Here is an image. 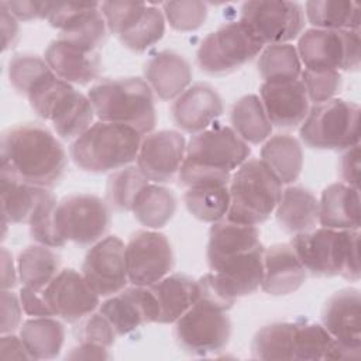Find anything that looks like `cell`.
<instances>
[{"label": "cell", "instance_id": "6da1fadb", "mask_svg": "<svg viewBox=\"0 0 361 361\" xmlns=\"http://www.w3.org/2000/svg\"><path fill=\"white\" fill-rule=\"evenodd\" d=\"M0 176L39 188H52L63 176L66 152L45 127L20 124L1 135Z\"/></svg>", "mask_w": 361, "mask_h": 361}, {"label": "cell", "instance_id": "7a4b0ae2", "mask_svg": "<svg viewBox=\"0 0 361 361\" xmlns=\"http://www.w3.org/2000/svg\"><path fill=\"white\" fill-rule=\"evenodd\" d=\"M251 148L230 127L206 128L186 145L179 169L180 182L190 188L209 183L228 185L234 169L250 157Z\"/></svg>", "mask_w": 361, "mask_h": 361}, {"label": "cell", "instance_id": "3957f363", "mask_svg": "<svg viewBox=\"0 0 361 361\" xmlns=\"http://www.w3.org/2000/svg\"><path fill=\"white\" fill-rule=\"evenodd\" d=\"M87 97L100 121L133 127L141 135L155 127L154 94L141 78L100 80L90 87Z\"/></svg>", "mask_w": 361, "mask_h": 361}, {"label": "cell", "instance_id": "277c9868", "mask_svg": "<svg viewBox=\"0 0 361 361\" xmlns=\"http://www.w3.org/2000/svg\"><path fill=\"white\" fill-rule=\"evenodd\" d=\"M358 230L317 228L295 234L289 243L299 261L312 275H340L348 281L360 279Z\"/></svg>", "mask_w": 361, "mask_h": 361}, {"label": "cell", "instance_id": "5b68a950", "mask_svg": "<svg viewBox=\"0 0 361 361\" xmlns=\"http://www.w3.org/2000/svg\"><path fill=\"white\" fill-rule=\"evenodd\" d=\"M141 140L133 127L97 121L72 142L71 158L86 172L117 171L137 159Z\"/></svg>", "mask_w": 361, "mask_h": 361}, {"label": "cell", "instance_id": "8992f818", "mask_svg": "<svg viewBox=\"0 0 361 361\" xmlns=\"http://www.w3.org/2000/svg\"><path fill=\"white\" fill-rule=\"evenodd\" d=\"M27 97L32 110L49 120L56 134L65 140H76L93 124L96 114L89 97L54 72L42 78Z\"/></svg>", "mask_w": 361, "mask_h": 361}, {"label": "cell", "instance_id": "52a82bcc", "mask_svg": "<svg viewBox=\"0 0 361 361\" xmlns=\"http://www.w3.org/2000/svg\"><path fill=\"white\" fill-rule=\"evenodd\" d=\"M228 192L227 220L257 226L276 209L282 183L261 159H247L231 176Z\"/></svg>", "mask_w": 361, "mask_h": 361}, {"label": "cell", "instance_id": "ba28073f", "mask_svg": "<svg viewBox=\"0 0 361 361\" xmlns=\"http://www.w3.org/2000/svg\"><path fill=\"white\" fill-rule=\"evenodd\" d=\"M300 140L314 149L343 151L360 142V106L343 99L314 104L300 130Z\"/></svg>", "mask_w": 361, "mask_h": 361}, {"label": "cell", "instance_id": "9c48e42d", "mask_svg": "<svg viewBox=\"0 0 361 361\" xmlns=\"http://www.w3.org/2000/svg\"><path fill=\"white\" fill-rule=\"evenodd\" d=\"M264 45L248 25L233 21L203 38L197 49V63L210 75L230 73L252 61Z\"/></svg>", "mask_w": 361, "mask_h": 361}, {"label": "cell", "instance_id": "30bf717a", "mask_svg": "<svg viewBox=\"0 0 361 361\" xmlns=\"http://www.w3.org/2000/svg\"><path fill=\"white\" fill-rule=\"evenodd\" d=\"M296 49L306 69L340 72L360 68V31L310 28L300 35Z\"/></svg>", "mask_w": 361, "mask_h": 361}, {"label": "cell", "instance_id": "8fae6325", "mask_svg": "<svg viewBox=\"0 0 361 361\" xmlns=\"http://www.w3.org/2000/svg\"><path fill=\"white\" fill-rule=\"evenodd\" d=\"M175 324V338L179 347L193 355L221 351L231 336L227 310L203 299H197Z\"/></svg>", "mask_w": 361, "mask_h": 361}, {"label": "cell", "instance_id": "7c38bea8", "mask_svg": "<svg viewBox=\"0 0 361 361\" xmlns=\"http://www.w3.org/2000/svg\"><path fill=\"white\" fill-rule=\"evenodd\" d=\"M110 224L107 204L89 193L71 195L56 203L55 227L66 243L90 245L102 240Z\"/></svg>", "mask_w": 361, "mask_h": 361}, {"label": "cell", "instance_id": "4fadbf2b", "mask_svg": "<svg viewBox=\"0 0 361 361\" xmlns=\"http://www.w3.org/2000/svg\"><path fill=\"white\" fill-rule=\"evenodd\" d=\"M264 44H288L305 27V14L299 3L285 0L247 1L241 6V18Z\"/></svg>", "mask_w": 361, "mask_h": 361}, {"label": "cell", "instance_id": "5bb4252c", "mask_svg": "<svg viewBox=\"0 0 361 361\" xmlns=\"http://www.w3.org/2000/svg\"><path fill=\"white\" fill-rule=\"evenodd\" d=\"M48 23L61 31L59 38L89 52L106 39V21L99 3L51 1Z\"/></svg>", "mask_w": 361, "mask_h": 361}, {"label": "cell", "instance_id": "9a60e30c", "mask_svg": "<svg viewBox=\"0 0 361 361\" xmlns=\"http://www.w3.org/2000/svg\"><path fill=\"white\" fill-rule=\"evenodd\" d=\"M128 281L135 286H151L171 274L175 257L169 240L158 231L138 230L126 245Z\"/></svg>", "mask_w": 361, "mask_h": 361}, {"label": "cell", "instance_id": "2e32d148", "mask_svg": "<svg viewBox=\"0 0 361 361\" xmlns=\"http://www.w3.org/2000/svg\"><path fill=\"white\" fill-rule=\"evenodd\" d=\"M82 274L99 296H113L121 292L128 281L126 244L117 235H109L87 251Z\"/></svg>", "mask_w": 361, "mask_h": 361}, {"label": "cell", "instance_id": "e0dca14e", "mask_svg": "<svg viewBox=\"0 0 361 361\" xmlns=\"http://www.w3.org/2000/svg\"><path fill=\"white\" fill-rule=\"evenodd\" d=\"M186 154L185 137L173 130H161L147 134L141 140L137 155V168L155 183H165L179 172Z\"/></svg>", "mask_w": 361, "mask_h": 361}, {"label": "cell", "instance_id": "ac0fdd59", "mask_svg": "<svg viewBox=\"0 0 361 361\" xmlns=\"http://www.w3.org/2000/svg\"><path fill=\"white\" fill-rule=\"evenodd\" d=\"M44 299L54 316L66 322H76L89 316L100 305L99 295L75 269H62L42 289Z\"/></svg>", "mask_w": 361, "mask_h": 361}, {"label": "cell", "instance_id": "d6986e66", "mask_svg": "<svg viewBox=\"0 0 361 361\" xmlns=\"http://www.w3.org/2000/svg\"><path fill=\"white\" fill-rule=\"evenodd\" d=\"M117 334H128L145 323H158L159 306L149 286L124 288L100 306Z\"/></svg>", "mask_w": 361, "mask_h": 361}, {"label": "cell", "instance_id": "ffe728a7", "mask_svg": "<svg viewBox=\"0 0 361 361\" xmlns=\"http://www.w3.org/2000/svg\"><path fill=\"white\" fill-rule=\"evenodd\" d=\"M261 103L271 124L293 128L302 124L310 107L302 80L264 82L259 87Z\"/></svg>", "mask_w": 361, "mask_h": 361}, {"label": "cell", "instance_id": "44dd1931", "mask_svg": "<svg viewBox=\"0 0 361 361\" xmlns=\"http://www.w3.org/2000/svg\"><path fill=\"white\" fill-rule=\"evenodd\" d=\"M223 110L220 94L207 83L189 86L175 99L171 107L175 124L192 134L206 130L223 114Z\"/></svg>", "mask_w": 361, "mask_h": 361}, {"label": "cell", "instance_id": "7402d4cb", "mask_svg": "<svg viewBox=\"0 0 361 361\" xmlns=\"http://www.w3.org/2000/svg\"><path fill=\"white\" fill-rule=\"evenodd\" d=\"M322 322L336 341L361 348V298L358 289L347 288L331 295L323 307Z\"/></svg>", "mask_w": 361, "mask_h": 361}, {"label": "cell", "instance_id": "603a6c76", "mask_svg": "<svg viewBox=\"0 0 361 361\" xmlns=\"http://www.w3.org/2000/svg\"><path fill=\"white\" fill-rule=\"evenodd\" d=\"M44 59L51 71L68 83L87 85L93 82L102 69L97 52H89L61 38L49 42Z\"/></svg>", "mask_w": 361, "mask_h": 361}, {"label": "cell", "instance_id": "cb8c5ba5", "mask_svg": "<svg viewBox=\"0 0 361 361\" xmlns=\"http://www.w3.org/2000/svg\"><path fill=\"white\" fill-rule=\"evenodd\" d=\"M262 247L259 231L255 226L221 220L213 223L209 231L207 241V264L210 269L217 268L220 264L241 257Z\"/></svg>", "mask_w": 361, "mask_h": 361}, {"label": "cell", "instance_id": "d4e9b609", "mask_svg": "<svg viewBox=\"0 0 361 361\" xmlns=\"http://www.w3.org/2000/svg\"><path fill=\"white\" fill-rule=\"evenodd\" d=\"M306 281V269L290 244H275L264 252L261 288L272 296L296 292Z\"/></svg>", "mask_w": 361, "mask_h": 361}, {"label": "cell", "instance_id": "484cf974", "mask_svg": "<svg viewBox=\"0 0 361 361\" xmlns=\"http://www.w3.org/2000/svg\"><path fill=\"white\" fill-rule=\"evenodd\" d=\"M144 75L161 100H172L189 87L193 73L185 56L173 51H161L145 63Z\"/></svg>", "mask_w": 361, "mask_h": 361}, {"label": "cell", "instance_id": "4316f807", "mask_svg": "<svg viewBox=\"0 0 361 361\" xmlns=\"http://www.w3.org/2000/svg\"><path fill=\"white\" fill-rule=\"evenodd\" d=\"M319 223L333 230L360 228L358 188L345 183L329 185L319 202Z\"/></svg>", "mask_w": 361, "mask_h": 361}, {"label": "cell", "instance_id": "83f0119b", "mask_svg": "<svg viewBox=\"0 0 361 361\" xmlns=\"http://www.w3.org/2000/svg\"><path fill=\"white\" fill-rule=\"evenodd\" d=\"M149 288L159 306L158 323H175L199 298L197 281L183 274L166 275Z\"/></svg>", "mask_w": 361, "mask_h": 361}, {"label": "cell", "instance_id": "f1b7e54d", "mask_svg": "<svg viewBox=\"0 0 361 361\" xmlns=\"http://www.w3.org/2000/svg\"><path fill=\"white\" fill-rule=\"evenodd\" d=\"M275 210L279 226L293 235L312 231L319 223V200L302 186H288L282 190Z\"/></svg>", "mask_w": 361, "mask_h": 361}, {"label": "cell", "instance_id": "f546056e", "mask_svg": "<svg viewBox=\"0 0 361 361\" xmlns=\"http://www.w3.org/2000/svg\"><path fill=\"white\" fill-rule=\"evenodd\" d=\"M47 188L28 185L11 178L0 176L1 214L7 223H28L41 203L49 196Z\"/></svg>", "mask_w": 361, "mask_h": 361}, {"label": "cell", "instance_id": "4dcf8cb0", "mask_svg": "<svg viewBox=\"0 0 361 361\" xmlns=\"http://www.w3.org/2000/svg\"><path fill=\"white\" fill-rule=\"evenodd\" d=\"M261 161L275 173L281 183L295 182L303 168L300 142L286 134L269 137L261 148Z\"/></svg>", "mask_w": 361, "mask_h": 361}, {"label": "cell", "instance_id": "1f68e13d", "mask_svg": "<svg viewBox=\"0 0 361 361\" xmlns=\"http://www.w3.org/2000/svg\"><path fill=\"white\" fill-rule=\"evenodd\" d=\"M20 337L32 360H51L59 355L65 341V327L56 319L34 317L23 323Z\"/></svg>", "mask_w": 361, "mask_h": 361}, {"label": "cell", "instance_id": "d6a6232c", "mask_svg": "<svg viewBox=\"0 0 361 361\" xmlns=\"http://www.w3.org/2000/svg\"><path fill=\"white\" fill-rule=\"evenodd\" d=\"M131 212L142 226L162 228L176 212V197L168 188L148 183L138 193Z\"/></svg>", "mask_w": 361, "mask_h": 361}, {"label": "cell", "instance_id": "836d02e7", "mask_svg": "<svg viewBox=\"0 0 361 361\" xmlns=\"http://www.w3.org/2000/svg\"><path fill=\"white\" fill-rule=\"evenodd\" d=\"M233 130L247 144H259L269 138L272 124L267 117L261 99L255 94H247L238 99L230 114Z\"/></svg>", "mask_w": 361, "mask_h": 361}, {"label": "cell", "instance_id": "e575fe53", "mask_svg": "<svg viewBox=\"0 0 361 361\" xmlns=\"http://www.w3.org/2000/svg\"><path fill=\"white\" fill-rule=\"evenodd\" d=\"M59 255L47 245H30L17 259L18 279L24 286L42 290L58 274Z\"/></svg>", "mask_w": 361, "mask_h": 361}, {"label": "cell", "instance_id": "d590c367", "mask_svg": "<svg viewBox=\"0 0 361 361\" xmlns=\"http://www.w3.org/2000/svg\"><path fill=\"white\" fill-rule=\"evenodd\" d=\"M183 202L189 213L200 221H221L230 207L228 185L209 183L190 186L183 195Z\"/></svg>", "mask_w": 361, "mask_h": 361}, {"label": "cell", "instance_id": "8d00e7d4", "mask_svg": "<svg viewBox=\"0 0 361 361\" xmlns=\"http://www.w3.org/2000/svg\"><path fill=\"white\" fill-rule=\"evenodd\" d=\"M306 17L314 28L360 30V6L355 1L312 0L305 4Z\"/></svg>", "mask_w": 361, "mask_h": 361}, {"label": "cell", "instance_id": "74e56055", "mask_svg": "<svg viewBox=\"0 0 361 361\" xmlns=\"http://www.w3.org/2000/svg\"><path fill=\"white\" fill-rule=\"evenodd\" d=\"M258 72L264 82L296 80L302 73L298 49L290 44H271L259 55Z\"/></svg>", "mask_w": 361, "mask_h": 361}, {"label": "cell", "instance_id": "f35d334b", "mask_svg": "<svg viewBox=\"0 0 361 361\" xmlns=\"http://www.w3.org/2000/svg\"><path fill=\"white\" fill-rule=\"evenodd\" d=\"M295 323L278 322L261 327L251 343V353L258 360H293Z\"/></svg>", "mask_w": 361, "mask_h": 361}, {"label": "cell", "instance_id": "ab89813d", "mask_svg": "<svg viewBox=\"0 0 361 361\" xmlns=\"http://www.w3.org/2000/svg\"><path fill=\"white\" fill-rule=\"evenodd\" d=\"M164 13L159 8L147 4L144 13L127 31H124L118 37V39L126 48L135 52H144L152 45H155L164 37Z\"/></svg>", "mask_w": 361, "mask_h": 361}, {"label": "cell", "instance_id": "60d3db41", "mask_svg": "<svg viewBox=\"0 0 361 361\" xmlns=\"http://www.w3.org/2000/svg\"><path fill=\"white\" fill-rule=\"evenodd\" d=\"M334 337L323 324L295 323L293 330V360L316 361L324 360L331 348Z\"/></svg>", "mask_w": 361, "mask_h": 361}, {"label": "cell", "instance_id": "b9f144b4", "mask_svg": "<svg viewBox=\"0 0 361 361\" xmlns=\"http://www.w3.org/2000/svg\"><path fill=\"white\" fill-rule=\"evenodd\" d=\"M149 180L135 166H127L114 172L107 182V200L110 204L123 212H131L133 204Z\"/></svg>", "mask_w": 361, "mask_h": 361}, {"label": "cell", "instance_id": "7bdbcfd3", "mask_svg": "<svg viewBox=\"0 0 361 361\" xmlns=\"http://www.w3.org/2000/svg\"><path fill=\"white\" fill-rule=\"evenodd\" d=\"M51 72L45 59L37 55L16 54L8 61V79L20 94L27 96L28 92Z\"/></svg>", "mask_w": 361, "mask_h": 361}, {"label": "cell", "instance_id": "ee69618b", "mask_svg": "<svg viewBox=\"0 0 361 361\" xmlns=\"http://www.w3.org/2000/svg\"><path fill=\"white\" fill-rule=\"evenodd\" d=\"M162 8L169 25L176 31H195L207 17V6L203 1H166Z\"/></svg>", "mask_w": 361, "mask_h": 361}, {"label": "cell", "instance_id": "f6af8a7d", "mask_svg": "<svg viewBox=\"0 0 361 361\" xmlns=\"http://www.w3.org/2000/svg\"><path fill=\"white\" fill-rule=\"evenodd\" d=\"M56 199L52 193L41 203L37 209L35 214L30 221V233L31 237L41 245H47L51 248L65 245V241L59 237L55 227V209Z\"/></svg>", "mask_w": 361, "mask_h": 361}, {"label": "cell", "instance_id": "bcb514c9", "mask_svg": "<svg viewBox=\"0 0 361 361\" xmlns=\"http://www.w3.org/2000/svg\"><path fill=\"white\" fill-rule=\"evenodd\" d=\"M300 76L309 100L316 104L331 100L340 92L343 85V78L340 72L336 71L305 69Z\"/></svg>", "mask_w": 361, "mask_h": 361}, {"label": "cell", "instance_id": "7dc6e473", "mask_svg": "<svg viewBox=\"0 0 361 361\" xmlns=\"http://www.w3.org/2000/svg\"><path fill=\"white\" fill-rule=\"evenodd\" d=\"M147 4L137 1H104L100 4L107 30L120 37L144 13Z\"/></svg>", "mask_w": 361, "mask_h": 361}, {"label": "cell", "instance_id": "c3c4849f", "mask_svg": "<svg viewBox=\"0 0 361 361\" xmlns=\"http://www.w3.org/2000/svg\"><path fill=\"white\" fill-rule=\"evenodd\" d=\"M116 330L111 323L99 312L86 319L82 326L80 338L85 343H92L104 348L113 345L116 338Z\"/></svg>", "mask_w": 361, "mask_h": 361}, {"label": "cell", "instance_id": "681fc988", "mask_svg": "<svg viewBox=\"0 0 361 361\" xmlns=\"http://www.w3.org/2000/svg\"><path fill=\"white\" fill-rule=\"evenodd\" d=\"M21 300L14 292L8 289L1 290V334L13 333L21 322Z\"/></svg>", "mask_w": 361, "mask_h": 361}, {"label": "cell", "instance_id": "f907efd6", "mask_svg": "<svg viewBox=\"0 0 361 361\" xmlns=\"http://www.w3.org/2000/svg\"><path fill=\"white\" fill-rule=\"evenodd\" d=\"M51 1H1V4L21 21L47 18Z\"/></svg>", "mask_w": 361, "mask_h": 361}, {"label": "cell", "instance_id": "816d5d0a", "mask_svg": "<svg viewBox=\"0 0 361 361\" xmlns=\"http://www.w3.org/2000/svg\"><path fill=\"white\" fill-rule=\"evenodd\" d=\"M20 300H21V306L23 310L32 317H48V316H54L52 310L49 309V306L47 305L42 290H35L32 288L24 286L20 290Z\"/></svg>", "mask_w": 361, "mask_h": 361}, {"label": "cell", "instance_id": "f5cc1de1", "mask_svg": "<svg viewBox=\"0 0 361 361\" xmlns=\"http://www.w3.org/2000/svg\"><path fill=\"white\" fill-rule=\"evenodd\" d=\"M340 172L345 185L358 188L360 173V145H354L347 149L340 161Z\"/></svg>", "mask_w": 361, "mask_h": 361}, {"label": "cell", "instance_id": "db71d44e", "mask_svg": "<svg viewBox=\"0 0 361 361\" xmlns=\"http://www.w3.org/2000/svg\"><path fill=\"white\" fill-rule=\"evenodd\" d=\"M0 358L1 360H32L21 337H17L11 333L1 334Z\"/></svg>", "mask_w": 361, "mask_h": 361}, {"label": "cell", "instance_id": "11a10c76", "mask_svg": "<svg viewBox=\"0 0 361 361\" xmlns=\"http://www.w3.org/2000/svg\"><path fill=\"white\" fill-rule=\"evenodd\" d=\"M0 20H1V34H3V51L13 47L18 37V20L0 3Z\"/></svg>", "mask_w": 361, "mask_h": 361}, {"label": "cell", "instance_id": "9f6ffc18", "mask_svg": "<svg viewBox=\"0 0 361 361\" xmlns=\"http://www.w3.org/2000/svg\"><path fill=\"white\" fill-rule=\"evenodd\" d=\"M110 355L107 354V348L92 344V343H85L82 341L80 345L75 347L68 355L66 358L71 360H106Z\"/></svg>", "mask_w": 361, "mask_h": 361}, {"label": "cell", "instance_id": "6f0895ef", "mask_svg": "<svg viewBox=\"0 0 361 361\" xmlns=\"http://www.w3.org/2000/svg\"><path fill=\"white\" fill-rule=\"evenodd\" d=\"M1 288L3 289H13L17 285V274L13 257L6 248H1Z\"/></svg>", "mask_w": 361, "mask_h": 361}]
</instances>
